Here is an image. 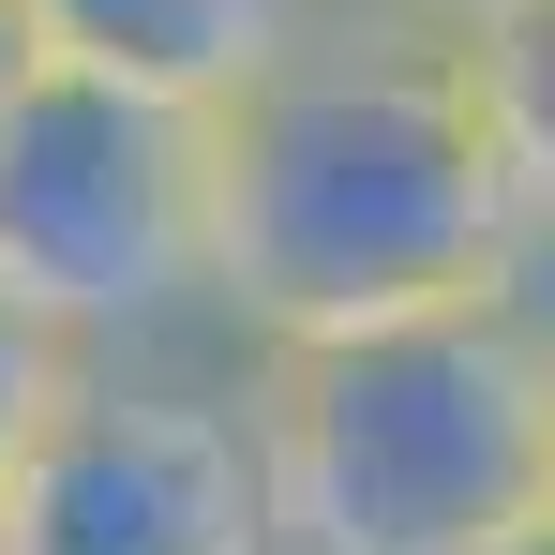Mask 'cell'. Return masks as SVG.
I'll list each match as a JSON object with an SVG mask.
<instances>
[{
    "label": "cell",
    "mask_w": 555,
    "mask_h": 555,
    "mask_svg": "<svg viewBox=\"0 0 555 555\" xmlns=\"http://www.w3.org/2000/svg\"><path fill=\"white\" fill-rule=\"evenodd\" d=\"M511 225L526 195L480 135L465 46L331 15L256 105L210 120V331L241 361L495 300Z\"/></svg>",
    "instance_id": "1"
},
{
    "label": "cell",
    "mask_w": 555,
    "mask_h": 555,
    "mask_svg": "<svg viewBox=\"0 0 555 555\" xmlns=\"http://www.w3.org/2000/svg\"><path fill=\"white\" fill-rule=\"evenodd\" d=\"M285 555H511L555 511V346L465 300L256 361Z\"/></svg>",
    "instance_id": "2"
},
{
    "label": "cell",
    "mask_w": 555,
    "mask_h": 555,
    "mask_svg": "<svg viewBox=\"0 0 555 555\" xmlns=\"http://www.w3.org/2000/svg\"><path fill=\"white\" fill-rule=\"evenodd\" d=\"M0 300L76 361L225 346L210 331V120L105 76H30L0 105Z\"/></svg>",
    "instance_id": "3"
},
{
    "label": "cell",
    "mask_w": 555,
    "mask_h": 555,
    "mask_svg": "<svg viewBox=\"0 0 555 555\" xmlns=\"http://www.w3.org/2000/svg\"><path fill=\"white\" fill-rule=\"evenodd\" d=\"M0 526L15 555H285L256 361L241 346L76 361L61 421L0 480Z\"/></svg>",
    "instance_id": "4"
},
{
    "label": "cell",
    "mask_w": 555,
    "mask_h": 555,
    "mask_svg": "<svg viewBox=\"0 0 555 555\" xmlns=\"http://www.w3.org/2000/svg\"><path fill=\"white\" fill-rule=\"evenodd\" d=\"M30 30H46L61 76H105V91L181 105V120H225V105H256L331 30V0H30Z\"/></svg>",
    "instance_id": "5"
},
{
    "label": "cell",
    "mask_w": 555,
    "mask_h": 555,
    "mask_svg": "<svg viewBox=\"0 0 555 555\" xmlns=\"http://www.w3.org/2000/svg\"><path fill=\"white\" fill-rule=\"evenodd\" d=\"M465 91H480V135L526 210H555V0H511L480 46H465Z\"/></svg>",
    "instance_id": "6"
},
{
    "label": "cell",
    "mask_w": 555,
    "mask_h": 555,
    "mask_svg": "<svg viewBox=\"0 0 555 555\" xmlns=\"http://www.w3.org/2000/svg\"><path fill=\"white\" fill-rule=\"evenodd\" d=\"M61 390H76V346H61V331H30V315L0 300V480H15L30 436L61 421Z\"/></svg>",
    "instance_id": "7"
},
{
    "label": "cell",
    "mask_w": 555,
    "mask_h": 555,
    "mask_svg": "<svg viewBox=\"0 0 555 555\" xmlns=\"http://www.w3.org/2000/svg\"><path fill=\"white\" fill-rule=\"evenodd\" d=\"M346 30H405V46H480L511 0H331Z\"/></svg>",
    "instance_id": "8"
},
{
    "label": "cell",
    "mask_w": 555,
    "mask_h": 555,
    "mask_svg": "<svg viewBox=\"0 0 555 555\" xmlns=\"http://www.w3.org/2000/svg\"><path fill=\"white\" fill-rule=\"evenodd\" d=\"M46 76V30H30V0H0V105Z\"/></svg>",
    "instance_id": "9"
},
{
    "label": "cell",
    "mask_w": 555,
    "mask_h": 555,
    "mask_svg": "<svg viewBox=\"0 0 555 555\" xmlns=\"http://www.w3.org/2000/svg\"><path fill=\"white\" fill-rule=\"evenodd\" d=\"M511 555H555V511H541V526H526V541H511Z\"/></svg>",
    "instance_id": "10"
},
{
    "label": "cell",
    "mask_w": 555,
    "mask_h": 555,
    "mask_svg": "<svg viewBox=\"0 0 555 555\" xmlns=\"http://www.w3.org/2000/svg\"><path fill=\"white\" fill-rule=\"evenodd\" d=\"M0 555H15V526H0Z\"/></svg>",
    "instance_id": "11"
}]
</instances>
